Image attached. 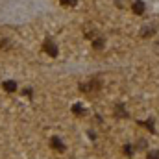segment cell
<instances>
[{
    "mask_svg": "<svg viewBox=\"0 0 159 159\" xmlns=\"http://www.w3.org/2000/svg\"><path fill=\"white\" fill-rule=\"evenodd\" d=\"M131 152H133V148H131V144H126V146H124V156H133Z\"/></svg>",
    "mask_w": 159,
    "mask_h": 159,
    "instance_id": "obj_12",
    "label": "cell"
},
{
    "mask_svg": "<svg viewBox=\"0 0 159 159\" xmlns=\"http://www.w3.org/2000/svg\"><path fill=\"white\" fill-rule=\"evenodd\" d=\"M43 50H44L48 56H52V57L57 56V46H56V43L52 41V37H46V39L43 41Z\"/></svg>",
    "mask_w": 159,
    "mask_h": 159,
    "instance_id": "obj_2",
    "label": "cell"
},
{
    "mask_svg": "<svg viewBox=\"0 0 159 159\" xmlns=\"http://www.w3.org/2000/svg\"><path fill=\"white\" fill-rule=\"evenodd\" d=\"M115 4H117L119 7H124V0H115Z\"/></svg>",
    "mask_w": 159,
    "mask_h": 159,
    "instance_id": "obj_17",
    "label": "cell"
},
{
    "mask_svg": "<svg viewBox=\"0 0 159 159\" xmlns=\"http://www.w3.org/2000/svg\"><path fill=\"white\" fill-rule=\"evenodd\" d=\"M137 124H139V126H144V128H146V129H148L150 133H156V128H154V120H152V119L144 120V122L141 120V122H137Z\"/></svg>",
    "mask_w": 159,
    "mask_h": 159,
    "instance_id": "obj_7",
    "label": "cell"
},
{
    "mask_svg": "<svg viewBox=\"0 0 159 159\" xmlns=\"http://www.w3.org/2000/svg\"><path fill=\"white\" fill-rule=\"evenodd\" d=\"M72 113H74V115H85V107H83L81 104H74V106H72Z\"/></svg>",
    "mask_w": 159,
    "mask_h": 159,
    "instance_id": "obj_10",
    "label": "cell"
},
{
    "mask_svg": "<svg viewBox=\"0 0 159 159\" xmlns=\"http://www.w3.org/2000/svg\"><path fill=\"white\" fill-rule=\"evenodd\" d=\"M100 87H102V81L98 78H91L89 81H85V83H80V91L81 93H89V94L96 93Z\"/></svg>",
    "mask_w": 159,
    "mask_h": 159,
    "instance_id": "obj_1",
    "label": "cell"
},
{
    "mask_svg": "<svg viewBox=\"0 0 159 159\" xmlns=\"http://www.w3.org/2000/svg\"><path fill=\"white\" fill-rule=\"evenodd\" d=\"M104 44H106V39H104V37H96V39L93 41V46H94L96 50H102Z\"/></svg>",
    "mask_w": 159,
    "mask_h": 159,
    "instance_id": "obj_9",
    "label": "cell"
},
{
    "mask_svg": "<svg viewBox=\"0 0 159 159\" xmlns=\"http://www.w3.org/2000/svg\"><path fill=\"white\" fill-rule=\"evenodd\" d=\"M131 11H133L135 15H143V13H144V4H143L141 0H135V2L131 4Z\"/></svg>",
    "mask_w": 159,
    "mask_h": 159,
    "instance_id": "obj_6",
    "label": "cell"
},
{
    "mask_svg": "<svg viewBox=\"0 0 159 159\" xmlns=\"http://www.w3.org/2000/svg\"><path fill=\"white\" fill-rule=\"evenodd\" d=\"M32 93H34L32 89H24V91H22V94H26L28 98H32Z\"/></svg>",
    "mask_w": 159,
    "mask_h": 159,
    "instance_id": "obj_15",
    "label": "cell"
},
{
    "mask_svg": "<svg viewBox=\"0 0 159 159\" xmlns=\"http://www.w3.org/2000/svg\"><path fill=\"white\" fill-rule=\"evenodd\" d=\"M146 159H159V152H157V150H154V152H150V154L146 156Z\"/></svg>",
    "mask_w": 159,
    "mask_h": 159,
    "instance_id": "obj_13",
    "label": "cell"
},
{
    "mask_svg": "<svg viewBox=\"0 0 159 159\" xmlns=\"http://www.w3.org/2000/svg\"><path fill=\"white\" fill-rule=\"evenodd\" d=\"M113 115H115L117 119H128V117H129L128 111H126V107H124V104H117V106H115Z\"/></svg>",
    "mask_w": 159,
    "mask_h": 159,
    "instance_id": "obj_5",
    "label": "cell"
},
{
    "mask_svg": "<svg viewBox=\"0 0 159 159\" xmlns=\"http://www.w3.org/2000/svg\"><path fill=\"white\" fill-rule=\"evenodd\" d=\"M146 146H148V143H146V141H139V143H137V148H139V150H144Z\"/></svg>",
    "mask_w": 159,
    "mask_h": 159,
    "instance_id": "obj_14",
    "label": "cell"
},
{
    "mask_svg": "<svg viewBox=\"0 0 159 159\" xmlns=\"http://www.w3.org/2000/svg\"><path fill=\"white\" fill-rule=\"evenodd\" d=\"M7 46H9L7 41H0V48H7Z\"/></svg>",
    "mask_w": 159,
    "mask_h": 159,
    "instance_id": "obj_16",
    "label": "cell"
},
{
    "mask_svg": "<svg viewBox=\"0 0 159 159\" xmlns=\"http://www.w3.org/2000/svg\"><path fill=\"white\" fill-rule=\"evenodd\" d=\"M78 4V0H61V6H65V7H74Z\"/></svg>",
    "mask_w": 159,
    "mask_h": 159,
    "instance_id": "obj_11",
    "label": "cell"
},
{
    "mask_svg": "<svg viewBox=\"0 0 159 159\" xmlns=\"http://www.w3.org/2000/svg\"><path fill=\"white\" fill-rule=\"evenodd\" d=\"M156 32H157V26H156V24H146V26L141 28L139 35H141V37H152Z\"/></svg>",
    "mask_w": 159,
    "mask_h": 159,
    "instance_id": "obj_3",
    "label": "cell"
},
{
    "mask_svg": "<svg viewBox=\"0 0 159 159\" xmlns=\"http://www.w3.org/2000/svg\"><path fill=\"white\" fill-rule=\"evenodd\" d=\"M2 89L7 91V93H15V91H17V83H15V81H4V83H2Z\"/></svg>",
    "mask_w": 159,
    "mask_h": 159,
    "instance_id": "obj_8",
    "label": "cell"
},
{
    "mask_svg": "<svg viewBox=\"0 0 159 159\" xmlns=\"http://www.w3.org/2000/svg\"><path fill=\"white\" fill-rule=\"evenodd\" d=\"M50 146H52L56 152H65V150H67V146L63 144V141H61L59 137H52V139H50Z\"/></svg>",
    "mask_w": 159,
    "mask_h": 159,
    "instance_id": "obj_4",
    "label": "cell"
}]
</instances>
